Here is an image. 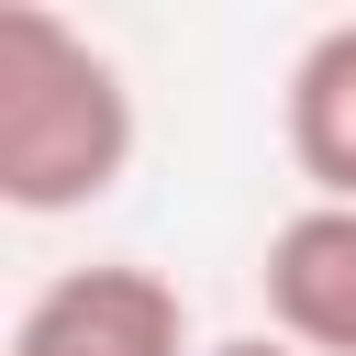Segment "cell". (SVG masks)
Returning <instances> with one entry per match:
<instances>
[{
	"label": "cell",
	"instance_id": "3",
	"mask_svg": "<svg viewBox=\"0 0 356 356\" xmlns=\"http://www.w3.org/2000/svg\"><path fill=\"white\" fill-rule=\"evenodd\" d=\"M267 334H289L300 356H356V211L345 200H300L267 234Z\"/></svg>",
	"mask_w": 356,
	"mask_h": 356
},
{
	"label": "cell",
	"instance_id": "1",
	"mask_svg": "<svg viewBox=\"0 0 356 356\" xmlns=\"http://www.w3.org/2000/svg\"><path fill=\"white\" fill-rule=\"evenodd\" d=\"M134 167L122 67L44 0H0V200L22 222H67L111 200Z\"/></svg>",
	"mask_w": 356,
	"mask_h": 356
},
{
	"label": "cell",
	"instance_id": "4",
	"mask_svg": "<svg viewBox=\"0 0 356 356\" xmlns=\"http://www.w3.org/2000/svg\"><path fill=\"white\" fill-rule=\"evenodd\" d=\"M278 134H289V167L312 178V200H345L356 211V22H323L278 89Z\"/></svg>",
	"mask_w": 356,
	"mask_h": 356
},
{
	"label": "cell",
	"instance_id": "2",
	"mask_svg": "<svg viewBox=\"0 0 356 356\" xmlns=\"http://www.w3.org/2000/svg\"><path fill=\"white\" fill-rule=\"evenodd\" d=\"M0 356H200V345H189L178 278H156L134 256H89V267H56L11 312Z\"/></svg>",
	"mask_w": 356,
	"mask_h": 356
},
{
	"label": "cell",
	"instance_id": "5",
	"mask_svg": "<svg viewBox=\"0 0 356 356\" xmlns=\"http://www.w3.org/2000/svg\"><path fill=\"white\" fill-rule=\"evenodd\" d=\"M200 356H300L289 334H222V345H200Z\"/></svg>",
	"mask_w": 356,
	"mask_h": 356
}]
</instances>
